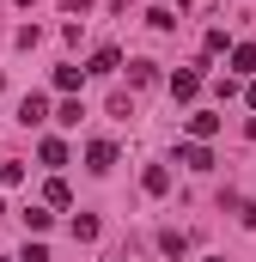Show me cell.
<instances>
[{
  "mask_svg": "<svg viewBox=\"0 0 256 262\" xmlns=\"http://www.w3.org/2000/svg\"><path fill=\"white\" fill-rule=\"evenodd\" d=\"M18 122H25V128H43V122H49V98H37V92H31V98L18 104Z\"/></svg>",
  "mask_w": 256,
  "mask_h": 262,
  "instance_id": "277c9868",
  "label": "cell"
},
{
  "mask_svg": "<svg viewBox=\"0 0 256 262\" xmlns=\"http://www.w3.org/2000/svg\"><path fill=\"white\" fill-rule=\"evenodd\" d=\"M165 92H171V98H177V104H189L195 92H201V73H195V67H177V73H171V79H165Z\"/></svg>",
  "mask_w": 256,
  "mask_h": 262,
  "instance_id": "6da1fadb",
  "label": "cell"
},
{
  "mask_svg": "<svg viewBox=\"0 0 256 262\" xmlns=\"http://www.w3.org/2000/svg\"><path fill=\"white\" fill-rule=\"evenodd\" d=\"M128 79H134V85H159V67L153 61H128Z\"/></svg>",
  "mask_w": 256,
  "mask_h": 262,
  "instance_id": "2e32d148",
  "label": "cell"
},
{
  "mask_svg": "<svg viewBox=\"0 0 256 262\" xmlns=\"http://www.w3.org/2000/svg\"><path fill=\"white\" fill-rule=\"evenodd\" d=\"M214 134H220V116L195 110V116H189V140H214Z\"/></svg>",
  "mask_w": 256,
  "mask_h": 262,
  "instance_id": "ba28073f",
  "label": "cell"
},
{
  "mask_svg": "<svg viewBox=\"0 0 256 262\" xmlns=\"http://www.w3.org/2000/svg\"><path fill=\"white\" fill-rule=\"evenodd\" d=\"M226 207L238 213V226H256V201H244V195H226Z\"/></svg>",
  "mask_w": 256,
  "mask_h": 262,
  "instance_id": "ac0fdd59",
  "label": "cell"
},
{
  "mask_svg": "<svg viewBox=\"0 0 256 262\" xmlns=\"http://www.w3.org/2000/svg\"><path fill=\"white\" fill-rule=\"evenodd\" d=\"M86 171H92V177L116 171V146H110V140H92V146H86Z\"/></svg>",
  "mask_w": 256,
  "mask_h": 262,
  "instance_id": "7a4b0ae2",
  "label": "cell"
},
{
  "mask_svg": "<svg viewBox=\"0 0 256 262\" xmlns=\"http://www.w3.org/2000/svg\"><path fill=\"white\" fill-rule=\"evenodd\" d=\"M18 262H49V250H43V244H25V250H18Z\"/></svg>",
  "mask_w": 256,
  "mask_h": 262,
  "instance_id": "7402d4cb",
  "label": "cell"
},
{
  "mask_svg": "<svg viewBox=\"0 0 256 262\" xmlns=\"http://www.w3.org/2000/svg\"><path fill=\"white\" fill-rule=\"evenodd\" d=\"M0 262H12V256H0Z\"/></svg>",
  "mask_w": 256,
  "mask_h": 262,
  "instance_id": "83f0119b",
  "label": "cell"
},
{
  "mask_svg": "<svg viewBox=\"0 0 256 262\" xmlns=\"http://www.w3.org/2000/svg\"><path fill=\"white\" fill-rule=\"evenodd\" d=\"M177 6H183L189 18H207V12H214V0H177Z\"/></svg>",
  "mask_w": 256,
  "mask_h": 262,
  "instance_id": "44dd1931",
  "label": "cell"
},
{
  "mask_svg": "<svg viewBox=\"0 0 256 262\" xmlns=\"http://www.w3.org/2000/svg\"><path fill=\"white\" fill-rule=\"evenodd\" d=\"M98 213H73V244H98Z\"/></svg>",
  "mask_w": 256,
  "mask_h": 262,
  "instance_id": "8992f818",
  "label": "cell"
},
{
  "mask_svg": "<svg viewBox=\"0 0 256 262\" xmlns=\"http://www.w3.org/2000/svg\"><path fill=\"white\" fill-rule=\"evenodd\" d=\"M140 189H146V195H165V189H171V171H165V165H146V171H140Z\"/></svg>",
  "mask_w": 256,
  "mask_h": 262,
  "instance_id": "5b68a950",
  "label": "cell"
},
{
  "mask_svg": "<svg viewBox=\"0 0 256 262\" xmlns=\"http://www.w3.org/2000/svg\"><path fill=\"white\" fill-rule=\"evenodd\" d=\"M0 92H6V73H0Z\"/></svg>",
  "mask_w": 256,
  "mask_h": 262,
  "instance_id": "4316f807",
  "label": "cell"
},
{
  "mask_svg": "<svg viewBox=\"0 0 256 262\" xmlns=\"http://www.w3.org/2000/svg\"><path fill=\"white\" fill-rule=\"evenodd\" d=\"M244 98H250V110H256V79H250V85H244Z\"/></svg>",
  "mask_w": 256,
  "mask_h": 262,
  "instance_id": "d4e9b609",
  "label": "cell"
},
{
  "mask_svg": "<svg viewBox=\"0 0 256 262\" xmlns=\"http://www.w3.org/2000/svg\"><path fill=\"white\" fill-rule=\"evenodd\" d=\"M232 73H238V79L250 73L256 79V43H238V49H232Z\"/></svg>",
  "mask_w": 256,
  "mask_h": 262,
  "instance_id": "30bf717a",
  "label": "cell"
},
{
  "mask_svg": "<svg viewBox=\"0 0 256 262\" xmlns=\"http://www.w3.org/2000/svg\"><path fill=\"white\" fill-rule=\"evenodd\" d=\"M79 79H86V67H55V92H67V98L79 92Z\"/></svg>",
  "mask_w": 256,
  "mask_h": 262,
  "instance_id": "4fadbf2b",
  "label": "cell"
},
{
  "mask_svg": "<svg viewBox=\"0 0 256 262\" xmlns=\"http://www.w3.org/2000/svg\"><path fill=\"white\" fill-rule=\"evenodd\" d=\"M159 250H165V256L177 262L183 250H189V232H159Z\"/></svg>",
  "mask_w": 256,
  "mask_h": 262,
  "instance_id": "7c38bea8",
  "label": "cell"
},
{
  "mask_svg": "<svg viewBox=\"0 0 256 262\" xmlns=\"http://www.w3.org/2000/svg\"><path fill=\"white\" fill-rule=\"evenodd\" d=\"M18 220H25V226H31V232H49V226H55V213H49V207H25V213H18Z\"/></svg>",
  "mask_w": 256,
  "mask_h": 262,
  "instance_id": "9a60e30c",
  "label": "cell"
},
{
  "mask_svg": "<svg viewBox=\"0 0 256 262\" xmlns=\"http://www.w3.org/2000/svg\"><path fill=\"white\" fill-rule=\"evenodd\" d=\"M177 159H183L189 171H214V152H207V140H183V146H177Z\"/></svg>",
  "mask_w": 256,
  "mask_h": 262,
  "instance_id": "3957f363",
  "label": "cell"
},
{
  "mask_svg": "<svg viewBox=\"0 0 256 262\" xmlns=\"http://www.w3.org/2000/svg\"><path fill=\"white\" fill-rule=\"evenodd\" d=\"M12 43H18V49H37V43H43V31H37V25H18V37H12Z\"/></svg>",
  "mask_w": 256,
  "mask_h": 262,
  "instance_id": "ffe728a7",
  "label": "cell"
},
{
  "mask_svg": "<svg viewBox=\"0 0 256 262\" xmlns=\"http://www.w3.org/2000/svg\"><path fill=\"white\" fill-rule=\"evenodd\" d=\"M37 159H43V165H67V140H55V134H49V140L37 146Z\"/></svg>",
  "mask_w": 256,
  "mask_h": 262,
  "instance_id": "5bb4252c",
  "label": "cell"
},
{
  "mask_svg": "<svg viewBox=\"0 0 256 262\" xmlns=\"http://www.w3.org/2000/svg\"><path fill=\"white\" fill-rule=\"evenodd\" d=\"M67 12H73V18H86V12H92V0H61Z\"/></svg>",
  "mask_w": 256,
  "mask_h": 262,
  "instance_id": "603a6c76",
  "label": "cell"
},
{
  "mask_svg": "<svg viewBox=\"0 0 256 262\" xmlns=\"http://www.w3.org/2000/svg\"><path fill=\"white\" fill-rule=\"evenodd\" d=\"M98 262H128V250H110V256H98Z\"/></svg>",
  "mask_w": 256,
  "mask_h": 262,
  "instance_id": "cb8c5ba5",
  "label": "cell"
},
{
  "mask_svg": "<svg viewBox=\"0 0 256 262\" xmlns=\"http://www.w3.org/2000/svg\"><path fill=\"white\" fill-rule=\"evenodd\" d=\"M201 49H207V55H226V49H238V43H232V37H226L220 25H207V37H201Z\"/></svg>",
  "mask_w": 256,
  "mask_h": 262,
  "instance_id": "8fae6325",
  "label": "cell"
},
{
  "mask_svg": "<svg viewBox=\"0 0 256 262\" xmlns=\"http://www.w3.org/2000/svg\"><path fill=\"white\" fill-rule=\"evenodd\" d=\"M244 134H250V140H256V116H250V122H244Z\"/></svg>",
  "mask_w": 256,
  "mask_h": 262,
  "instance_id": "484cf974",
  "label": "cell"
},
{
  "mask_svg": "<svg viewBox=\"0 0 256 262\" xmlns=\"http://www.w3.org/2000/svg\"><path fill=\"white\" fill-rule=\"evenodd\" d=\"M43 207H73V189H67L61 177H49V183H43Z\"/></svg>",
  "mask_w": 256,
  "mask_h": 262,
  "instance_id": "9c48e42d",
  "label": "cell"
},
{
  "mask_svg": "<svg viewBox=\"0 0 256 262\" xmlns=\"http://www.w3.org/2000/svg\"><path fill=\"white\" fill-rule=\"evenodd\" d=\"M0 183L18 189V183H25V165H18V159H0Z\"/></svg>",
  "mask_w": 256,
  "mask_h": 262,
  "instance_id": "d6986e66",
  "label": "cell"
},
{
  "mask_svg": "<svg viewBox=\"0 0 256 262\" xmlns=\"http://www.w3.org/2000/svg\"><path fill=\"white\" fill-rule=\"evenodd\" d=\"M116 67H122V49H116V43H104V49L92 55V67H86V73H116Z\"/></svg>",
  "mask_w": 256,
  "mask_h": 262,
  "instance_id": "52a82bcc",
  "label": "cell"
},
{
  "mask_svg": "<svg viewBox=\"0 0 256 262\" xmlns=\"http://www.w3.org/2000/svg\"><path fill=\"white\" fill-rule=\"evenodd\" d=\"M214 262H220V256H214Z\"/></svg>",
  "mask_w": 256,
  "mask_h": 262,
  "instance_id": "f1b7e54d",
  "label": "cell"
},
{
  "mask_svg": "<svg viewBox=\"0 0 256 262\" xmlns=\"http://www.w3.org/2000/svg\"><path fill=\"white\" fill-rule=\"evenodd\" d=\"M79 116H86V104H79V98H67L61 110H55V122H61V128H79Z\"/></svg>",
  "mask_w": 256,
  "mask_h": 262,
  "instance_id": "e0dca14e",
  "label": "cell"
}]
</instances>
